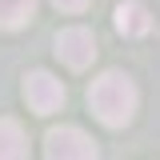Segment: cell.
<instances>
[{
    "instance_id": "obj_1",
    "label": "cell",
    "mask_w": 160,
    "mask_h": 160,
    "mask_svg": "<svg viewBox=\"0 0 160 160\" xmlns=\"http://www.w3.org/2000/svg\"><path fill=\"white\" fill-rule=\"evenodd\" d=\"M88 108H92V116L100 124L124 128L132 120V112H136V88H132V80L124 76V72H104V76H96L92 88H88Z\"/></svg>"
},
{
    "instance_id": "obj_2",
    "label": "cell",
    "mask_w": 160,
    "mask_h": 160,
    "mask_svg": "<svg viewBox=\"0 0 160 160\" xmlns=\"http://www.w3.org/2000/svg\"><path fill=\"white\" fill-rule=\"evenodd\" d=\"M44 156H52V160H92L96 144L80 128H52L48 140H44Z\"/></svg>"
},
{
    "instance_id": "obj_3",
    "label": "cell",
    "mask_w": 160,
    "mask_h": 160,
    "mask_svg": "<svg viewBox=\"0 0 160 160\" xmlns=\"http://www.w3.org/2000/svg\"><path fill=\"white\" fill-rule=\"evenodd\" d=\"M24 100H28V108L36 116H52L64 104V84L56 76H48V72H32L24 80Z\"/></svg>"
},
{
    "instance_id": "obj_4",
    "label": "cell",
    "mask_w": 160,
    "mask_h": 160,
    "mask_svg": "<svg viewBox=\"0 0 160 160\" xmlns=\"http://www.w3.org/2000/svg\"><path fill=\"white\" fill-rule=\"evenodd\" d=\"M56 56L68 64V68H88L96 60V40L88 28H64L56 36Z\"/></svg>"
},
{
    "instance_id": "obj_5",
    "label": "cell",
    "mask_w": 160,
    "mask_h": 160,
    "mask_svg": "<svg viewBox=\"0 0 160 160\" xmlns=\"http://www.w3.org/2000/svg\"><path fill=\"white\" fill-rule=\"evenodd\" d=\"M116 28L124 32V36H144V32L152 28V16H148L144 4L128 0V4H120V8H116Z\"/></svg>"
},
{
    "instance_id": "obj_6",
    "label": "cell",
    "mask_w": 160,
    "mask_h": 160,
    "mask_svg": "<svg viewBox=\"0 0 160 160\" xmlns=\"http://www.w3.org/2000/svg\"><path fill=\"white\" fill-rule=\"evenodd\" d=\"M0 156H8V160L28 156V136L16 120H0Z\"/></svg>"
},
{
    "instance_id": "obj_7",
    "label": "cell",
    "mask_w": 160,
    "mask_h": 160,
    "mask_svg": "<svg viewBox=\"0 0 160 160\" xmlns=\"http://www.w3.org/2000/svg\"><path fill=\"white\" fill-rule=\"evenodd\" d=\"M36 12V0H0V28H24Z\"/></svg>"
},
{
    "instance_id": "obj_8",
    "label": "cell",
    "mask_w": 160,
    "mask_h": 160,
    "mask_svg": "<svg viewBox=\"0 0 160 160\" xmlns=\"http://www.w3.org/2000/svg\"><path fill=\"white\" fill-rule=\"evenodd\" d=\"M52 4H56L60 12H84V8H88L92 0H52Z\"/></svg>"
}]
</instances>
